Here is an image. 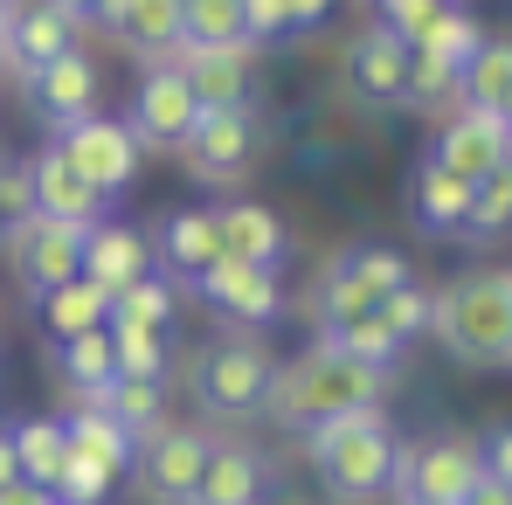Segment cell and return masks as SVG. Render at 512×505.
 Listing matches in <instances>:
<instances>
[{"label": "cell", "instance_id": "6da1fadb", "mask_svg": "<svg viewBox=\"0 0 512 505\" xmlns=\"http://www.w3.org/2000/svg\"><path fill=\"white\" fill-rule=\"evenodd\" d=\"M429 333L457 367H506L512 360V270H464L429 291Z\"/></svg>", "mask_w": 512, "mask_h": 505}, {"label": "cell", "instance_id": "7a4b0ae2", "mask_svg": "<svg viewBox=\"0 0 512 505\" xmlns=\"http://www.w3.org/2000/svg\"><path fill=\"white\" fill-rule=\"evenodd\" d=\"M388 388L381 367H360L333 346H305L298 360H284L270 374V395H263V416H277L284 429H319V422L346 416V409H374Z\"/></svg>", "mask_w": 512, "mask_h": 505}, {"label": "cell", "instance_id": "3957f363", "mask_svg": "<svg viewBox=\"0 0 512 505\" xmlns=\"http://www.w3.org/2000/svg\"><path fill=\"white\" fill-rule=\"evenodd\" d=\"M395 443H402V436L388 429L381 402H374V409H346V416L305 429V464L319 471V485H326L340 505H367V499L388 492Z\"/></svg>", "mask_w": 512, "mask_h": 505}, {"label": "cell", "instance_id": "277c9868", "mask_svg": "<svg viewBox=\"0 0 512 505\" xmlns=\"http://www.w3.org/2000/svg\"><path fill=\"white\" fill-rule=\"evenodd\" d=\"M270 374H277V353L263 346L256 333H222L208 339L201 353H194V402L208 409V416H263V395H270Z\"/></svg>", "mask_w": 512, "mask_h": 505}, {"label": "cell", "instance_id": "5b68a950", "mask_svg": "<svg viewBox=\"0 0 512 505\" xmlns=\"http://www.w3.org/2000/svg\"><path fill=\"white\" fill-rule=\"evenodd\" d=\"M208 450H215L208 429H194V422H160L153 436L132 443V464H125V471H132V492L146 505H187L201 464H208Z\"/></svg>", "mask_w": 512, "mask_h": 505}, {"label": "cell", "instance_id": "8992f818", "mask_svg": "<svg viewBox=\"0 0 512 505\" xmlns=\"http://www.w3.org/2000/svg\"><path fill=\"white\" fill-rule=\"evenodd\" d=\"M478 478L485 471L464 436H423V443H395L388 492H395V505H457Z\"/></svg>", "mask_w": 512, "mask_h": 505}, {"label": "cell", "instance_id": "52a82bcc", "mask_svg": "<svg viewBox=\"0 0 512 505\" xmlns=\"http://www.w3.org/2000/svg\"><path fill=\"white\" fill-rule=\"evenodd\" d=\"M0 250H7L14 284H21L28 298H49V291H63L70 277H84V229H70V222L21 215V222L0 229Z\"/></svg>", "mask_w": 512, "mask_h": 505}, {"label": "cell", "instance_id": "ba28073f", "mask_svg": "<svg viewBox=\"0 0 512 505\" xmlns=\"http://www.w3.org/2000/svg\"><path fill=\"white\" fill-rule=\"evenodd\" d=\"M180 160L201 187H236L256 160V111L236 104V111H201L194 132L180 139Z\"/></svg>", "mask_w": 512, "mask_h": 505}, {"label": "cell", "instance_id": "9c48e42d", "mask_svg": "<svg viewBox=\"0 0 512 505\" xmlns=\"http://www.w3.org/2000/svg\"><path fill=\"white\" fill-rule=\"evenodd\" d=\"M49 146L84 173L104 201H111V194H125V187L139 180V139L125 132V118H84V125H63Z\"/></svg>", "mask_w": 512, "mask_h": 505}, {"label": "cell", "instance_id": "30bf717a", "mask_svg": "<svg viewBox=\"0 0 512 505\" xmlns=\"http://www.w3.org/2000/svg\"><path fill=\"white\" fill-rule=\"evenodd\" d=\"M194 291H201L236 333H256V326H277V319H284V284H277V270H256V263L215 256V263L194 277Z\"/></svg>", "mask_w": 512, "mask_h": 505}, {"label": "cell", "instance_id": "8fae6325", "mask_svg": "<svg viewBox=\"0 0 512 505\" xmlns=\"http://www.w3.org/2000/svg\"><path fill=\"white\" fill-rule=\"evenodd\" d=\"M512 160V139H506V118H485V111H450L443 125H436V139H429V167L457 173V180H492V173H506Z\"/></svg>", "mask_w": 512, "mask_h": 505}, {"label": "cell", "instance_id": "7c38bea8", "mask_svg": "<svg viewBox=\"0 0 512 505\" xmlns=\"http://www.w3.org/2000/svg\"><path fill=\"white\" fill-rule=\"evenodd\" d=\"M97 90H104V70H97V56L84 49H70V56H56V63H42V70H28V111L42 118V125H84L97 118Z\"/></svg>", "mask_w": 512, "mask_h": 505}, {"label": "cell", "instance_id": "4fadbf2b", "mask_svg": "<svg viewBox=\"0 0 512 505\" xmlns=\"http://www.w3.org/2000/svg\"><path fill=\"white\" fill-rule=\"evenodd\" d=\"M173 70H180V84L187 97L201 104V111H236V104H250V84H256V49L250 42H222V49H173L167 56Z\"/></svg>", "mask_w": 512, "mask_h": 505}, {"label": "cell", "instance_id": "5bb4252c", "mask_svg": "<svg viewBox=\"0 0 512 505\" xmlns=\"http://www.w3.org/2000/svg\"><path fill=\"white\" fill-rule=\"evenodd\" d=\"M28 194H35V215H42V222H70V229H97L104 208H111L56 146H42V153L28 160Z\"/></svg>", "mask_w": 512, "mask_h": 505}, {"label": "cell", "instance_id": "9a60e30c", "mask_svg": "<svg viewBox=\"0 0 512 505\" xmlns=\"http://www.w3.org/2000/svg\"><path fill=\"white\" fill-rule=\"evenodd\" d=\"M194 118H201V104L187 97L180 70L160 63V70H146V84L132 97V125H125V132H132L139 146H173V153H180V139L194 132Z\"/></svg>", "mask_w": 512, "mask_h": 505}, {"label": "cell", "instance_id": "2e32d148", "mask_svg": "<svg viewBox=\"0 0 512 505\" xmlns=\"http://www.w3.org/2000/svg\"><path fill=\"white\" fill-rule=\"evenodd\" d=\"M77 35H84V14H77V7L35 0V7H21V14L7 21V63L28 77V70L56 63V56H70V49H77Z\"/></svg>", "mask_w": 512, "mask_h": 505}, {"label": "cell", "instance_id": "e0dca14e", "mask_svg": "<svg viewBox=\"0 0 512 505\" xmlns=\"http://www.w3.org/2000/svg\"><path fill=\"white\" fill-rule=\"evenodd\" d=\"M84 277L97 291H125L139 277H153V236L132 222H97L84 229Z\"/></svg>", "mask_w": 512, "mask_h": 505}, {"label": "cell", "instance_id": "ac0fdd59", "mask_svg": "<svg viewBox=\"0 0 512 505\" xmlns=\"http://www.w3.org/2000/svg\"><path fill=\"white\" fill-rule=\"evenodd\" d=\"M215 236H222V256L229 263H256V270H277V256L291 250L284 222L263 201H222L215 208Z\"/></svg>", "mask_w": 512, "mask_h": 505}, {"label": "cell", "instance_id": "d6986e66", "mask_svg": "<svg viewBox=\"0 0 512 505\" xmlns=\"http://www.w3.org/2000/svg\"><path fill=\"white\" fill-rule=\"evenodd\" d=\"M402 63H409L402 35H388V28L374 21V28H360L353 49H346V84H353V97H367V104H402Z\"/></svg>", "mask_w": 512, "mask_h": 505}, {"label": "cell", "instance_id": "ffe728a7", "mask_svg": "<svg viewBox=\"0 0 512 505\" xmlns=\"http://www.w3.org/2000/svg\"><path fill=\"white\" fill-rule=\"evenodd\" d=\"M187 505H263V450H250V443H215Z\"/></svg>", "mask_w": 512, "mask_h": 505}, {"label": "cell", "instance_id": "44dd1931", "mask_svg": "<svg viewBox=\"0 0 512 505\" xmlns=\"http://www.w3.org/2000/svg\"><path fill=\"white\" fill-rule=\"evenodd\" d=\"M409 215L423 222L429 236H464V215H471V180H457V173L443 167H416L409 180Z\"/></svg>", "mask_w": 512, "mask_h": 505}, {"label": "cell", "instance_id": "7402d4cb", "mask_svg": "<svg viewBox=\"0 0 512 505\" xmlns=\"http://www.w3.org/2000/svg\"><path fill=\"white\" fill-rule=\"evenodd\" d=\"M457 104L464 111H485V118H506L512 111V49L499 35H485L478 56L457 70Z\"/></svg>", "mask_w": 512, "mask_h": 505}, {"label": "cell", "instance_id": "603a6c76", "mask_svg": "<svg viewBox=\"0 0 512 505\" xmlns=\"http://www.w3.org/2000/svg\"><path fill=\"white\" fill-rule=\"evenodd\" d=\"M153 256H167L173 263V277H201L215 256H222V236H215V208H173L167 222H160V250Z\"/></svg>", "mask_w": 512, "mask_h": 505}, {"label": "cell", "instance_id": "cb8c5ba5", "mask_svg": "<svg viewBox=\"0 0 512 505\" xmlns=\"http://www.w3.org/2000/svg\"><path fill=\"white\" fill-rule=\"evenodd\" d=\"M7 443H14V478H28V485H56L63 478V464H70V436H63V416H28L7 429Z\"/></svg>", "mask_w": 512, "mask_h": 505}, {"label": "cell", "instance_id": "d4e9b609", "mask_svg": "<svg viewBox=\"0 0 512 505\" xmlns=\"http://www.w3.org/2000/svg\"><path fill=\"white\" fill-rule=\"evenodd\" d=\"M49 367H56V381L70 388V395H84L97 402L111 381H118V360H111V333H77V339H56L49 346Z\"/></svg>", "mask_w": 512, "mask_h": 505}, {"label": "cell", "instance_id": "484cf974", "mask_svg": "<svg viewBox=\"0 0 512 505\" xmlns=\"http://www.w3.org/2000/svg\"><path fill=\"white\" fill-rule=\"evenodd\" d=\"M63 436H70V457H84V464H97V471L125 478V464H132V436L104 416L97 402H77V409L63 416Z\"/></svg>", "mask_w": 512, "mask_h": 505}, {"label": "cell", "instance_id": "4316f807", "mask_svg": "<svg viewBox=\"0 0 512 505\" xmlns=\"http://www.w3.org/2000/svg\"><path fill=\"white\" fill-rule=\"evenodd\" d=\"M35 305H42V326H49V339L104 333V319H111V291H97L90 277H70L63 291H49V298H35Z\"/></svg>", "mask_w": 512, "mask_h": 505}, {"label": "cell", "instance_id": "83f0119b", "mask_svg": "<svg viewBox=\"0 0 512 505\" xmlns=\"http://www.w3.org/2000/svg\"><path fill=\"white\" fill-rule=\"evenodd\" d=\"M173 305H180V298H173L167 277H139V284L111 291V319H104V333H167Z\"/></svg>", "mask_w": 512, "mask_h": 505}, {"label": "cell", "instance_id": "f1b7e54d", "mask_svg": "<svg viewBox=\"0 0 512 505\" xmlns=\"http://www.w3.org/2000/svg\"><path fill=\"white\" fill-rule=\"evenodd\" d=\"M478 42H485V21H478L464 0H443V7L429 14V28L409 42V49H429V56H443V63H457V70H464V63L478 56Z\"/></svg>", "mask_w": 512, "mask_h": 505}, {"label": "cell", "instance_id": "f546056e", "mask_svg": "<svg viewBox=\"0 0 512 505\" xmlns=\"http://www.w3.org/2000/svg\"><path fill=\"white\" fill-rule=\"evenodd\" d=\"M97 409L139 443V436H153V429L167 422V388H160V381H111V388L97 395Z\"/></svg>", "mask_w": 512, "mask_h": 505}, {"label": "cell", "instance_id": "4dcf8cb0", "mask_svg": "<svg viewBox=\"0 0 512 505\" xmlns=\"http://www.w3.org/2000/svg\"><path fill=\"white\" fill-rule=\"evenodd\" d=\"M118 42L153 56V63H167L180 49V0H132V14L118 21Z\"/></svg>", "mask_w": 512, "mask_h": 505}, {"label": "cell", "instance_id": "1f68e13d", "mask_svg": "<svg viewBox=\"0 0 512 505\" xmlns=\"http://www.w3.org/2000/svg\"><path fill=\"white\" fill-rule=\"evenodd\" d=\"M319 346H333V353L360 360V367H381V374L402 360V339L388 333L374 312H360V319H346V326H326V333H319Z\"/></svg>", "mask_w": 512, "mask_h": 505}, {"label": "cell", "instance_id": "d6a6232c", "mask_svg": "<svg viewBox=\"0 0 512 505\" xmlns=\"http://www.w3.org/2000/svg\"><path fill=\"white\" fill-rule=\"evenodd\" d=\"M222 42H243L236 0H180V49H222Z\"/></svg>", "mask_w": 512, "mask_h": 505}, {"label": "cell", "instance_id": "836d02e7", "mask_svg": "<svg viewBox=\"0 0 512 505\" xmlns=\"http://www.w3.org/2000/svg\"><path fill=\"white\" fill-rule=\"evenodd\" d=\"M402 104H416V111L457 104V63H443L429 49H409V63H402Z\"/></svg>", "mask_w": 512, "mask_h": 505}, {"label": "cell", "instance_id": "e575fe53", "mask_svg": "<svg viewBox=\"0 0 512 505\" xmlns=\"http://www.w3.org/2000/svg\"><path fill=\"white\" fill-rule=\"evenodd\" d=\"M340 263V277L346 284H360L374 305L395 291V284H409V263H402V250H381V243H360V250H346V256H333Z\"/></svg>", "mask_w": 512, "mask_h": 505}, {"label": "cell", "instance_id": "d590c367", "mask_svg": "<svg viewBox=\"0 0 512 505\" xmlns=\"http://www.w3.org/2000/svg\"><path fill=\"white\" fill-rule=\"evenodd\" d=\"M512 222V167L471 187V215H464V243H492Z\"/></svg>", "mask_w": 512, "mask_h": 505}, {"label": "cell", "instance_id": "8d00e7d4", "mask_svg": "<svg viewBox=\"0 0 512 505\" xmlns=\"http://www.w3.org/2000/svg\"><path fill=\"white\" fill-rule=\"evenodd\" d=\"M118 381H160L167 388V333H111Z\"/></svg>", "mask_w": 512, "mask_h": 505}, {"label": "cell", "instance_id": "74e56055", "mask_svg": "<svg viewBox=\"0 0 512 505\" xmlns=\"http://www.w3.org/2000/svg\"><path fill=\"white\" fill-rule=\"evenodd\" d=\"M374 319H381L388 333H395L402 346H409L416 333H429V291L416 284V277H409V284H395V291H388V298L374 305Z\"/></svg>", "mask_w": 512, "mask_h": 505}, {"label": "cell", "instance_id": "f35d334b", "mask_svg": "<svg viewBox=\"0 0 512 505\" xmlns=\"http://www.w3.org/2000/svg\"><path fill=\"white\" fill-rule=\"evenodd\" d=\"M111 485H118L111 471H97V464H84V457H70L63 478L49 485V499H56V505H104V499H111Z\"/></svg>", "mask_w": 512, "mask_h": 505}, {"label": "cell", "instance_id": "ab89813d", "mask_svg": "<svg viewBox=\"0 0 512 505\" xmlns=\"http://www.w3.org/2000/svg\"><path fill=\"white\" fill-rule=\"evenodd\" d=\"M436 7H443V0H374L381 28H388V35H402V49L429 28V14H436Z\"/></svg>", "mask_w": 512, "mask_h": 505}, {"label": "cell", "instance_id": "60d3db41", "mask_svg": "<svg viewBox=\"0 0 512 505\" xmlns=\"http://www.w3.org/2000/svg\"><path fill=\"white\" fill-rule=\"evenodd\" d=\"M236 14H243V42H277V35H291V14H284V0H236Z\"/></svg>", "mask_w": 512, "mask_h": 505}, {"label": "cell", "instance_id": "b9f144b4", "mask_svg": "<svg viewBox=\"0 0 512 505\" xmlns=\"http://www.w3.org/2000/svg\"><path fill=\"white\" fill-rule=\"evenodd\" d=\"M471 457H478L485 478H506V485H512V429H506V422H485L478 443H471Z\"/></svg>", "mask_w": 512, "mask_h": 505}, {"label": "cell", "instance_id": "7bdbcfd3", "mask_svg": "<svg viewBox=\"0 0 512 505\" xmlns=\"http://www.w3.org/2000/svg\"><path fill=\"white\" fill-rule=\"evenodd\" d=\"M21 215H35V194H28V160L0 167V229H7V222H21Z\"/></svg>", "mask_w": 512, "mask_h": 505}, {"label": "cell", "instance_id": "ee69618b", "mask_svg": "<svg viewBox=\"0 0 512 505\" xmlns=\"http://www.w3.org/2000/svg\"><path fill=\"white\" fill-rule=\"evenodd\" d=\"M457 505H512V485H506V478H478Z\"/></svg>", "mask_w": 512, "mask_h": 505}, {"label": "cell", "instance_id": "f6af8a7d", "mask_svg": "<svg viewBox=\"0 0 512 505\" xmlns=\"http://www.w3.org/2000/svg\"><path fill=\"white\" fill-rule=\"evenodd\" d=\"M132 14V0H84V21H104L111 35H118V21Z\"/></svg>", "mask_w": 512, "mask_h": 505}, {"label": "cell", "instance_id": "bcb514c9", "mask_svg": "<svg viewBox=\"0 0 512 505\" xmlns=\"http://www.w3.org/2000/svg\"><path fill=\"white\" fill-rule=\"evenodd\" d=\"M284 14H291V28H312V21L333 14V0H284Z\"/></svg>", "mask_w": 512, "mask_h": 505}, {"label": "cell", "instance_id": "7dc6e473", "mask_svg": "<svg viewBox=\"0 0 512 505\" xmlns=\"http://www.w3.org/2000/svg\"><path fill=\"white\" fill-rule=\"evenodd\" d=\"M0 505H56L42 485H28V478H14V485H0Z\"/></svg>", "mask_w": 512, "mask_h": 505}, {"label": "cell", "instance_id": "c3c4849f", "mask_svg": "<svg viewBox=\"0 0 512 505\" xmlns=\"http://www.w3.org/2000/svg\"><path fill=\"white\" fill-rule=\"evenodd\" d=\"M0 485H14V443H7V429H0Z\"/></svg>", "mask_w": 512, "mask_h": 505}, {"label": "cell", "instance_id": "681fc988", "mask_svg": "<svg viewBox=\"0 0 512 505\" xmlns=\"http://www.w3.org/2000/svg\"><path fill=\"white\" fill-rule=\"evenodd\" d=\"M56 7H77V14H84V0H56Z\"/></svg>", "mask_w": 512, "mask_h": 505}, {"label": "cell", "instance_id": "f907efd6", "mask_svg": "<svg viewBox=\"0 0 512 505\" xmlns=\"http://www.w3.org/2000/svg\"><path fill=\"white\" fill-rule=\"evenodd\" d=\"M0 326H7V305H0Z\"/></svg>", "mask_w": 512, "mask_h": 505}]
</instances>
